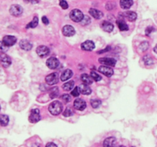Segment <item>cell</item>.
<instances>
[{
    "instance_id": "obj_41",
    "label": "cell",
    "mask_w": 157,
    "mask_h": 147,
    "mask_svg": "<svg viewBox=\"0 0 157 147\" xmlns=\"http://www.w3.org/2000/svg\"><path fill=\"white\" fill-rule=\"evenodd\" d=\"M42 22H43L44 25H48V24H49V20H48V19L46 16L42 17Z\"/></svg>"
},
{
    "instance_id": "obj_35",
    "label": "cell",
    "mask_w": 157,
    "mask_h": 147,
    "mask_svg": "<svg viewBox=\"0 0 157 147\" xmlns=\"http://www.w3.org/2000/svg\"><path fill=\"white\" fill-rule=\"evenodd\" d=\"M90 22V18L88 16H87V15H85V16H84V18H83V19H82L81 21V23L83 25H89Z\"/></svg>"
},
{
    "instance_id": "obj_6",
    "label": "cell",
    "mask_w": 157,
    "mask_h": 147,
    "mask_svg": "<svg viewBox=\"0 0 157 147\" xmlns=\"http://www.w3.org/2000/svg\"><path fill=\"white\" fill-rule=\"evenodd\" d=\"M99 62L103 65L109 66V67H114L117 63L115 59L111 58H99Z\"/></svg>"
},
{
    "instance_id": "obj_20",
    "label": "cell",
    "mask_w": 157,
    "mask_h": 147,
    "mask_svg": "<svg viewBox=\"0 0 157 147\" xmlns=\"http://www.w3.org/2000/svg\"><path fill=\"white\" fill-rule=\"evenodd\" d=\"M73 76V72L70 69L65 70V71L61 74V81H66L67 80H69L70 78Z\"/></svg>"
},
{
    "instance_id": "obj_1",
    "label": "cell",
    "mask_w": 157,
    "mask_h": 147,
    "mask_svg": "<svg viewBox=\"0 0 157 147\" xmlns=\"http://www.w3.org/2000/svg\"><path fill=\"white\" fill-rule=\"evenodd\" d=\"M63 106L61 102L58 101H55L51 103L48 107V110L51 114L54 116L59 115L62 112Z\"/></svg>"
},
{
    "instance_id": "obj_12",
    "label": "cell",
    "mask_w": 157,
    "mask_h": 147,
    "mask_svg": "<svg viewBox=\"0 0 157 147\" xmlns=\"http://www.w3.org/2000/svg\"><path fill=\"white\" fill-rule=\"evenodd\" d=\"M62 33L63 35L66 37H71V36H73L74 34H75V30H74V28L73 26H71V25H65L64 26L62 29Z\"/></svg>"
},
{
    "instance_id": "obj_11",
    "label": "cell",
    "mask_w": 157,
    "mask_h": 147,
    "mask_svg": "<svg viewBox=\"0 0 157 147\" xmlns=\"http://www.w3.org/2000/svg\"><path fill=\"white\" fill-rule=\"evenodd\" d=\"M98 71L107 77H111L113 74V70L109 66L102 65L98 68Z\"/></svg>"
},
{
    "instance_id": "obj_29",
    "label": "cell",
    "mask_w": 157,
    "mask_h": 147,
    "mask_svg": "<svg viewBox=\"0 0 157 147\" xmlns=\"http://www.w3.org/2000/svg\"><path fill=\"white\" fill-rule=\"evenodd\" d=\"M143 61L146 65L151 66L153 64V59L149 55H146L143 57Z\"/></svg>"
},
{
    "instance_id": "obj_45",
    "label": "cell",
    "mask_w": 157,
    "mask_h": 147,
    "mask_svg": "<svg viewBox=\"0 0 157 147\" xmlns=\"http://www.w3.org/2000/svg\"><path fill=\"white\" fill-rule=\"evenodd\" d=\"M119 147H125V146H119Z\"/></svg>"
},
{
    "instance_id": "obj_26",
    "label": "cell",
    "mask_w": 157,
    "mask_h": 147,
    "mask_svg": "<svg viewBox=\"0 0 157 147\" xmlns=\"http://www.w3.org/2000/svg\"><path fill=\"white\" fill-rule=\"evenodd\" d=\"M9 122V118L7 115H0V126H6Z\"/></svg>"
},
{
    "instance_id": "obj_22",
    "label": "cell",
    "mask_w": 157,
    "mask_h": 147,
    "mask_svg": "<svg viewBox=\"0 0 157 147\" xmlns=\"http://www.w3.org/2000/svg\"><path fill=\"white\" fill-rule=\"evenodd\" d=\"M124 16L126 17V19H127L130 21H134L137 18V15L136 12H132V11H129L126 12L124 13Z\"/></svg>"
},
{
    "instance_id": "obj_24",
    "label": "cell",
    "mask_w": 157,
    "mask_h": 147,
    "mask_svg": "<svg viewBox=\"0 0 157 147\" xmlns=\"http://www.w3.org/2000/svg\"><path fill=\"white\" fill-rule=\"evenodd\" d=\"M117 23L118 27H119V28L120 31H123V32H124V31H128V29H129L128 25H126V23L124 20H122V19H120V20H118V21H117Z\"/></svg>"
},
{
    "instance_id": "obj_9",
    "label": "cell",
    "mask_w": 157,
    "mask_h": 147,
    "mask_svg": "<svg viewBox=\"0 0 157 147\" xmlns=\"http://www.w3.org/2000/svg\"><path fill=\"white\" fill-rule=\"evenodd\" d=\"M86 102H85L84 100H82V99H76L74 102V107L76 110H84L86 108Z\"/></svg>"
},
{
    "instance_id": "obj_15",
    "label": "cell",
    "mask_w": 157,
    "mask_h": 147,
    "mask_svg": "<svg viewBox=\"0 0 157 147\" xmlns=\"http://www.w3.org/2000/svg\"><path fill=\"white\" fill-rule=\"evenodd\" d=\"M117 139L114 137H108L104 141L103 146L104 147H116Z\"/></svg>"
},
{
    "instance_id": "obj_39",
    "label": "cell",
    "mask_w": 157,
    "mask_h": 147,
    "mask_svg": "<svg viewBox=\"0 0 157 147\" xmlns=\"http://www.w3.org/2000/svg\"><path fill=\"white\" fill-rule=\"evenodd\" d=\"M154 31H155L154 28L152 27V26H149V27H147V28H146V35H149L153 32H154Z\"/></svg>"
},
{
    "instance_id": "obj_33",
    "label": "cell",
    "mask_w": 157,
    "mask_h": 147,
    "mask_svg": "<svg viewBox=\"0 0 157 147\" xmlns=\"http://www.w3.org/2000/svg\"><path fill=\"white\" fill-rule=\"evenodd\" d=\"M8 49V47L3 42H0V52L5 53L6 52Z\"/></svg>"
},
{
    "instance_id": "obj_36",
    "label": "cell",
    "mask_w": 157,
    "mask_h": 147,
    "mask_svg": "<svg viewBox=\"0 0 157 147\" xmlns=\"http://www.w3.org/2000/svg\"><path fill=\"white\" fill-rule=\"evenodd\" d=\"M80 94V90H79V87H74V89L73 90H72V92H71V95L73 96V97H78Z\"/></svg>"
},
{
    "instance_id": "obj_46",
    "label": "cell",
    "mask_w": 157,
    "mask_h": 147,
    "mask_svg": "<svg viewBox=\"0 0 157 147\" xmlns=\"http://www.w3.org/2000/svg\"><path fill=\"white\" fill-rule=\"evenodd\" d=\"M0 109H1V107H0Z\"/></svg>"
},
{
    "instance_id": "obj_13",
    "label": "cell",
    "mask_w": 157,
    "mask_h": 147,
    "mask_svg": "<svg viewBox=\"0 0 157 147\" xmlns=\"http://www.w3.org/2000/svg\"><path fill=\"white\" fill-rule=\"evenodd\" d=\"M2 42H4L5 44H6L8 47L13 46L16 43L17 38H15V36L13 35H6L2 39Z\"/></svg>"
},
{
    "instance_id": "obj_27",
    "label": "cell",
    "mask_w": 157,
    "mask_h": 147,
    "mask_svg": "<svg viewBox=\"0 0 157 147\" xmlns=\"http://www.w3.org/2000/svg\"><path fill=\"white\" fill-rule=\"evenodd\" d=\"M38 17H34L33 20L31 21V22H29V23L28 24L27 26H26V28H35L37 25H38Z\"/></svg>"
},
{
    "instance_id": "obj_37",
    "label": "cell",
    "mask_w": 157,
    "mask_h": 147,
    "mask_svg": "<svg viewBox=\"0 0 157 147\" xmlns=\"http://www.w3.org/2000/svg\"><path fill=\"white\" fill-rule=\"evenodd\" d=\"M61 100L65 102V103H68V102L71 101V97H70L68 94L61 95Z\"/></svg>"
},
{
    "instance_id": "obj_21",
    "label": "cell",
    "mask_w": 157,
    "mask_h": 147,
    "mask_svg": "<svg viewBox=\"0 0 157 147\" xmlns=\"http://www.w3.org/2000/svg\"><path fill=\"white\" fill-rule=\"evenodd\" d=\"M133 0H120L119 2V5L120 7L124 9H128L130 7L132 6L133 5Z\"/></svg>"
},
{
    "instance_id": "obj_19",
    "label": "cell",
    "mask_w": 157,
    "mask_h": 147,
    "mask_svg": "<svg viewBox=\"0 0 157 147\" xmlns=\"http://www.w3.org/2000/svg\"><path fill=\"white\" fill-rule=\"evenodd\" d=\"M101 28L106 32H111L113 29V25L109 21H104L101 23Z\"/></svg>"
},
{
    "instance_id": "obj_4",
    "label": "cell",
    "mask_w": 157,
    "mask_h": 147,
    "mask_svg": "<svg viewBox=\"0 0 157 147\" xmlns=\"http://www.w3.org/2000/svg\"><path fill=\"white\" fill-rule=\"evenodd\" d=\"M22 12H23V8L19 5H13L9 9V12L11 15L16 17L21 15L22 14Z\"/></svg>"
},
{
    "instance_id": "obj_44",
    "label": "cell",
    "mask_w": 157,
    "mask_h": 147,
    "mask_svg": "<svg viewBox=\"0 0 157 147\" xmlns=\"http://www.w3.org/2000/svg\"><path fill=\"white\" fill-rule=\"evenodd\" d=\"M153 51H154V52L156 53V54H157V44H156V46L154 47V49H153Z\"/></svg>"
},
{
    "instance_id": "obj_42",
    "label": "cell",
    "mask_w": 157,
    "mask_h": 147,
    "mask_svg": "<svg viewBox=\"0 0 157 147\" xmlns=\"http://www.w3.org/2000/svg\"><path fill=\"white\" fill-rule=\"evenodd\" d=\"M25 2H28V3H31V4H36L39 2L40 0H24Z\"/></svg>"
},
{
    "instance_id": "obj_25",
    "label": "cell",
    "mask_w": 157,
    "mask_h": 147,
    "mask_svg": "<svg viewBox=\"0 0 157 147\" xmlns=\"http://www.w3.org/2000/svg\"><path fill=\"white\" fill-rule=\"evenodd\" d=\"M74 87V82L73 80H71V81H68L63 84L62 88L64 89V90H65V91H70V90L73 89Z\"/></svg>"
},
{
    "instance_id": "obj_34",
    "label": "cell",
    "mask_w": 157,
    "mask_h": 147,
    "mask_svg": "<svg viewBox=\"0 0 157 147\" xmlns=\"http://www.w3.org/2000/svg\"><path fill=\"white\" fill-rule=\"evenodd\" d=\"M73 111H72V110L71 108H66L64 113H63V115L66 116V117H68V116H71L73 115Z\"/></svg>"
},
{
    "instance_id": "obj_32",
    "label": "cell",
    "mask_w": 157,
    "mask_h": 147,
    "mask_svg": "<svg viewBox=\"0 0 157 147\" xmlns=\"http://www.w3.org/2000/svg\"><path fill=\"white\" fill-rule=\"evenodd\" d=\"M148 49H149V43L147 42H142L140 45V49L141 51H146Z\"/></svg>"
},
{
    "instance_id": "obj_17",
    "label": "cell",
    "mask_w": 157,
    "mask_h": 147,
    "mask_svg": "<svg viewBox=\"0 0 157 147\" xmlns=\"http://www.w3.org/2000/svg\"><path fill=\"white\" fill-rule=\"evenodd\" d=\"M90 15L95 19H101L104 17V13L100 10L95 9V8H90L89 10Z\"/></svg>"
},
{
    "instance_id": "obj_3",
    "label": "cell",
    "mask_w": 157,
    "mask_h": 147,
    "mask_svg": "<svg viewBox=\"0 0 157 147\" xmlns=\"http://www.w3.org/2000/svg\"><path fill=\"white\" fill-rule=\"evenodd\" d=\"M36 53H37V55L39 56L40 58H45L47 57L48 55H49V53H50V50L48 49V47L44 46V45H40L36 49Z\"/></svg>"
},
{
    "instance_id": "obj_8",
    "label": "cell",
    "mask_w": 157,
    "mask_h": 147,
    "mask_svg": "<svg viewBox=\"0 0 157 147\" xmlns=\"http://www.w3.org/2000/svg\"><path fill=\"white\" fill-rule=\"evenodd\" d=\"M0 64L4 67H8L12 64V60L8 55L4 53H2L0 54Z\"/></svg>"
},
{
    "instance_id": "obj_2",
    "label": "cell",
    "mask_w": 157,
    "mask_h": 147,
    "mask_svg": "<svg viewBox=\"0 0 157 147\" xmlns=\"http://www.w3.org/2000/svg\"><path fill=\"white\" fill-rule=\"evenodd\" d=\"M84 16V15L83 12L79 9H74L70 12V18L72 21H75V22L81 21Z\"/></svg>"
},
{
    "instance_id": "obj_14",
    "label": "cell",
    "mask_w": 157,
    "mask_h": 147,
    "mask_svg": "<svg viewBox=\"0 0 157 147\" xmlns=\"http://www.w3.org/2000/svg\"><path fill=\"white\" fill-rule=\"evenodd\" d=\"M95 48V44L92 41L88 40L85 41L81 44V49L84 51H91Z\"/></svg>"
},
{
    "instance_id": "obj_28",
    "label": "cell",
    "mask_w": 157,
    "mask_h": 147,
    "mask_svg": "<svg viewBox=\"0 0 157 147\" xmlns=\"http://www.w3.org/2000/svg\"><path fill=\"white\" fill-rule=\"evenodd\" d=\"M58 94H59L58 88L55 87H53V88L51 89L50 93H49V95H50L51 98L54 99V98H56V97L58 96Z\"/></svg>"
},
{
    "instance_id": "obj_31",
    "label": "cell",
    "mask_w": 157,
    "mask_h": 147,
    "mask_svg": "<svg viewBox=\"0 0 157 147\" xmlns=\"http://www.w3.org/2000/svg\"><path fill=\"white\" fill-rule=\"evenodd\" d=\"M90 77H91L93 80H94L95 81H100V80L102 79L101 76H100L98 74H97L96 72L94 71H91V73H90Z\"/></svg>"
},
{
    "instance_id": "obj_16",
    "label": "cell",
    "mask_w": 157,
    "mask_h": 147,
    "mask_svg": "<svg viewBox=\"0 0 157 147\" xmlns=\"http://www.w3.org/2000/svg\"><path fill=\"white\" fill-rule=\"evenodd\" d=\"M19 46L22 50L25 51H30L32 49V44L29 41L26 40V39H22L19 42Z\"/></svg>"
},
{
    "instance_id": "obj_43",
    "label": "cell",
    "mask_w": 157,
    "mask_h": 147,
    "mask_svg": "<svg viewBox=\"0 0 157 147\" xmlns=\"http://www.w3.org/2000/svg\"><path fill=\"white\" fill-rule=\"evenodd\" d=\"M45 147H58V146H57L56 144H55L54 143H48Z\"/></svg>"
},
{
    "instance_id": "obj_7",
    "label": "cell",
    "mask_w": 157,
    "mask_h": 147,
    "mask_svg": "<svg viewBox=\"0 0 157 147\" xmlns=\"http://www.w3.org/2000/svg\"><path fill=\"white\" fill-rule=\"evenodd\" d=\"M45 81L48 85H55L58 81V75L57 73H51L45 78Z\"/></svg>"
},
{
    "instance_id": "obj_40",
    "label": "cell",
    "mask_w": 157,
    "mask_h": 147,
    "mask_svg": "<svg viewBox=\"0 0 157 147\" xmlns=\"http://www.w3.org/2000/svg\"><path fill=\"white\" fill-rule=\"evenodd\" d=\"M114 8H115V4L113 3V2H110L106 5V8H107V10H112Z\"/></svg>"
},
{
    "instance_id": "obj_47",
    "label": "cell",
    "mask_w": 157,
    "mask_h": 147,
    "mask_svg": "<svg viewBox=\"0 0 157 147\" xmlns=\"http://www.w3.org/2000/svg\"><path fill=\"white\" fill-rule=\"evenodd\" d=\"M132 147H134V146H132Z\"/></svg>"
},
{
    "instance_id": "obj_18",
    "label": "cell",
    "mask_w": 157,
    "mask_h": 147,
    "mask_svg": "<svg viewBox=\"0 0 157 147\" xmlns=\"http://www.w3.org/2000/svg\"><path fill=\"white\" fill-rule=\"evenodd\" d=\"M78 87H79L80 93L82 94L89 95L91 94V92H92V90H91V89L89 87V86H88V84H81Z\"/></svg>"
},
{
    "instance_id": "obj_5",
    "label": "cell",
    "mask_w": 157,
    "mask_h": 147,
    "mask_svg": "<svg viewBox=\"0 0 157 147\" xmlns=\"http://www.w3.org/2000/svg\"><path fill=\"white\" fill-rule=\"evenodd\" d=\"M41 120V116H40L39 110L38 109L31 110V114L29 115V121L32 123H38Z\"/></svg>"
},
{
    "instance_id": "obj_10",
    "label": "cell",
    "mask_w": 157,
    "mask_h": 147,
    "mask_svg": "<svg viewBox=\"0 0 157 147\" xmlns=\"http://www.w3.org/2000/svg\"><path fill=\"white\" fill-rule=\"evenodd\" d=\"M60 64V62L56 58L51 57L50 58L48 59V61L46 62V65L48 66L50 69H56L57 67H58Z\"/></svg>"
},
{
    "instance_id": "obj_38",
    "label": "cell",
    "mask_w": 157,
    "mask_h": 147,
    "mask_svg": "<svg viewBox=\"0 0 157 147\" xmlns=\"http://www.w3.org/2000/svg\"><path fill=\"white\" fill-rule=\"evenodd\" d=\"M60 6L63 8V9H67L68 8V4L65 0H60Z\"/></svg>"
},
{
    "instance_id": "obj_30",
    "label": "cell",
    "mask_w": 157,
    "mask_h": 147,
    "mask_svg": "<svg viewBox=\"0 0 157 147\" xmlns=\"http://www.w3.org/2000/svg\"><path fill=\"white\" fill-rule=\"evenodd\" d=\"M101 104V101L98 99H93L90 101V105L94 108H97Z\"/></svg>"
},
{
    "instance_id": "obj_23",
    "label": "cell",
    "mask_w": 157,
    "mask_h": 147,
    "mask_svg": "<svg viewBox=\"0 0 157 147\" xmlns=\"http://www.w3.org/2000/svg\"><path fill=\"white\" fill-rule=\"evenodd\" d=\"M81 79L82 82L85 84H88V85H90L93 83V79L92 78L89 76L87 74H83L81 76Z\"/></svg>"
}]
</instances>
